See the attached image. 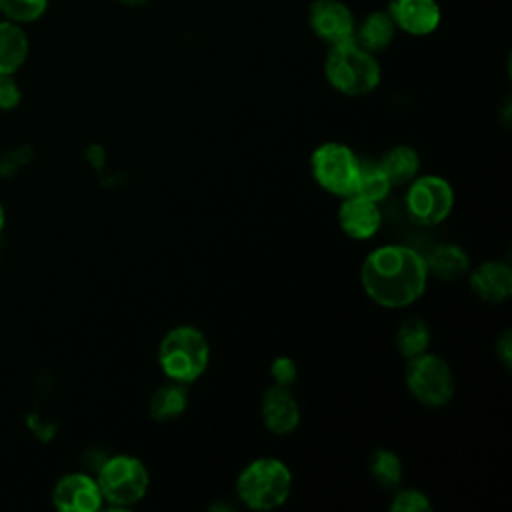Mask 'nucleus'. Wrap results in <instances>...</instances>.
<instances>
[{"label":"nucleus","mask_w":512,"mask_h":512,"mask_svg":"<svg viewBox=\"0 0 512 512\" xmlns=\"http://www.w3.org/2000/svg\"><path fill=\"white\" fill-rule=\"evenodd\" d=\"M426 260L404 244H384L366 254L360 266V284L366 296L390 310L414 304L428 284Z\"/></svg>","instance_id":"obj_1"},{"label":"nucleus","mask_w":512,"mask_h":512,"mask_svg":"<svg viewBox=\"0 0 512 512\" xmlns=\"http://www.w3.org/2000/svg\"><path fill=\"white\" fill-rule=\"evenodd\" d=\"M324 76L336 92L356 98L366 96L378 88L382 68L376 60V54L350 38L330 46L324 60Z\"/></svg>","instance_id":"obj_2"},{"label":"nucleus","mask_w":512,"mask_h":512,"mask_svg":"<svg viewBox=\"0 0 512 512\" xmlns=\"http://www.w3.org/2000/svg\"><path fill=\"white\" fill-rule=\"evenodd\" d=\"M158 364L164 376L172 382L192 384L210 364L208 338L190 324L170 328L158 346Z\"/></svg>","instance_id":"obj_3"},{"label":"nucleus","mask_w":512,"mask_h":512,"mask_svg":"<svg viewBox=\"0 0 512 512\" xmlns=\"http://www.w3.org/2000/svg\"><path fill=\"white\" fill-rule=\"evenodd\" d=\"M292 490L288 464L274 456H260L248 462L236 478V496L250 510L280 508Z\"/></svg>","instance_id":"obj_4"},{"label":"nucleus","mask_w":512,"mask_h":512,"mask_svg":"<svg viewBox=\"0 0 512 512\" xmlns=\"http://www.w3.org/2000/svg\"><path fill=\"white\" fill-rule=\"evenodd\" d=\"M96 482L106 504L114 508H128L146 496L150 474L140 458L116 454L100 464Z\"/></svg>","instance_id":"obj_5"},{"label":"nucleus","mask_w":512,"mask_h":512,"mask_svg":"<svg viewBox=\"0 0 512 512\" xmlns=\"http://www.w3.org/2000/svg\"><path fill=\"white\" fill-rule=\"evenodd\" d=\"M404 382L412 398L428 408L446 406L456 390L450 364L428 350L406 360Z\"/></svg>","instance_id":"obj_6"},{"label":"nucleus","mask_w":512,"mask_h":512,"mask_svg":"<svg viewBox=\"0 0 512 512\" xmlns=\"http://www.w3.org/2000/svg\"><path fill=\"white\" fill-rule=\"evenodd\" d=\"M360 158L342 142H324L310 156V172L316 184L332 196L352 194Z\"/></svg>","instance_id":"obj_7"},{"label":"nucleus","mask_w":512,"mask_h":512,"mask_svg":"<svg viewBox=\"0 0 512 512\" xmlns=\"http://www.w3.org/2000/svg\"><path fill=\"white\" fill-rule=\"evenodd\" d=\"M410 218L424 226H434L446 220L454 208L452 184L436 174L416 176L404 196Z\"/></svg>","instance_id":"obj_8"},{"label":"nucleus","mask_w":512,"mask_h":512,"mask_svg":"<svg viewBox=\"0 0 512 512\" xmlns=\"http://www.w3.org/2000/svg\"><path fill=\"white\" fill-rule=\"evenodd\" d=\"M308 26L318 40L334 46L354 38L356 18L342 0H312L308 6Z\"/></svg>","instance_id":"obj_9"},{"label":"nucleus","mask_w":512,"mask_h":512,"mask_svg":"<svg viewBox=\"0 0 512 512\" xmlns=\"http://www.w3.org/2000/svg\"><path fill=\"white\" fill-rule=\"evenodd\" d=\"M52 504L60 512H96L104 506L102 492L94 476L68 472L52 488Z\"/></svg>","instance_id":"obj_10"},{"label":"nucleus","mask_w":512,"mask_h":512,"mask_svg":"<svg viewBox=\"0 0 512 512\" xmlns=\"http://www.w3.org/2000/svg\"><path fill=\"white\" fill-rule=\"evenodd\" d=\"M388 14L408 36H430L442 22V10L436 0H390Z\"/></svg>","instance_id":"obj_11"},{"label":"nucleus","mask_w":512,"mask_h":512,"mask_svg":"<svg viewBox=\"0 0 512 512\" xmlns=\"http://www.w3.org/2000/svg\"><path fill=\"white\" fill-rule=\"evenodd\" d=\"M260 416L268 432L288 436L300 424V406L290 388L272 384L260 400Z\"/></svg>","instance_id":"obj_12"},{"label":"nucleus","mask_w":512,"mask_h":512,"mask_svg":"<svg viewBox=\"0 0 512 512\" xmlns=\"http://www.w3.org/2000/svg\"><path fill=\"white\" fill-rule=\"evenodd\" d=\"M338 224L348 238L368 240L380 230V206L378 202H372L368 198L348 194L342 198V204L338 208Z\"/></svg>","instance_id":"obj_13"},{"label":"nucleus","mask_w":512,"mask_h":512,"mask_svg":"<svg viewBox=\"0 0 512 512\" xmlns=\"http://www.w3.org/2000/svg\"><path fill=\"white\" fill-rule=\"evenodd\" d=\"M470 290L488 304H500L512 294V270L506 262L486 260L468 270Z\"/></svg>","instance_id":"obj_14"},{"label":"nucleus","mask_w":512,"mask_h":512,"mask_svg":"<svg viewBox=\"0 0 512 512\" xmlns=\"http://www.w3.org/2000/svg\"><path fill=\"white\" fill-rule=\"evenodd\" d=\"M30 40L22 24L0 20V74H16L28 60Z\"/></svg>","instance_id":"obj_15"},{"label":"nucleus","mask_w":512,"mask_h":512,"mask_svg":"<svg viewBox=\"0 0 512 512\" xmlns=\"http://www.w3.org/2000/svg\"><path fill=\"white\" fill-rule=\"evenodd\" d=\"M396 36V26L388 14V10H374L362 18L360 24H356L354 40L370 50L372 54L386 50Z\"/></svg>","instance_id":"obj_16"},{"label":"nucleus","mask_w":512,"mask_h":512,"mask_svg":"<svg viewBox=\"0 0 512 512\" xmlns=\"http://www.w3.org/2000/svg\"><path fill=\"white\" fill-rule=\"evenodd\" d=\"M426 260V268L428 274H432L438 280H458L462 276L468 274L470 270V258L468 254L456 246V244H438L432 248V252L428 256H424Z\"/></svg>","instance_id":"obj_17"},{"label":"nucleus","mask_w":512,"mask_h":512,"mask_svg":"<svg viewBox=\"0 0 512 512\" xmlns=\"http://www.w3.org/2000/svg\"><path fill=\"white\" fill-rule=\"evenodd\" d=\"M186 406H188L186 384L172 382V380L158 386L148 400V412L156 422H172L180 418Z\"/></svg>","instance_id":"obj_18"},{"label":"nucleus","mask_w":512,"mask_h":512,"mask_svg":"<svg viewBox=\"0 0 512 512\" xmlns=\"http://www.w3.org/2000/svg\"><path fill=\"white\" fill-rule=\"evenodd\" d=\"M380 166L386 172L392 186L410 184L420 170V156L408 144H396L384 152L380 158Z\"/></svg>","instance_id":"obj_19"},{"label":"nucleus","mask_w":512,"mask_h":512,"mask_svg":"<svg viewBox=\"0 0 512 512\" xmlns=\"http://www.w3.org/2000/svg\"><path fill=\"white\" fill-rule=\"evenodd\" d=\"M392 188L394 186L388 180L386 172L382 170L380 162H374V160H360L358 162V172H356L352 194L368 198L372 202H380L390 194Z\"/></svg>","instance_id":"obj_20"},{"label":"nucleus","mask_w":512,"mask_h":512,"mask_svg":"<svg viewBox=\"0 0 512 512\" xmlns=\"http://www.w3.org/2000/svg\"><path fill=\"white\" fill-rule=\"evenodd\" d=\"M396 348L406 360L426 352L430 348V328H428V324L418 316L402 320L398 330H396Z\"/></svg>","instance_id":"obj_21"},{"label":"nucleus","mask_w":512,"mask_h":512,"mask_svg":"<svg viewBox=\"0 0 512 512\" xmlns=\"http://www.w3.org/2000/svg\"><path fill=\"white\" fill-rule=\"evenodd\" d=\"M368 472L382 488H396L402 480V460L388 448H376L368 458Z\"/></svg>","instance_id":"obj_22"},{"label":"nucleus","mask_w":512,"mask_h":512,"mask_svg":"<svg viewBox=\"0 0 512 512\" xmlns=\"http://www.w3.org/2000/svg\"><path fill=\"white\" fill-rule=\"evenodd\" d=\"M50 0H0V16L16 24H32L48 10Z\"/></svg>","instance_id":"obj_23"},{"label":"nucleus","mask_w":512,"mask_h":512,"mask_svg":"<svg viewBox=\"0 0 512 512\" xmlns=\"http://www.w3.org/2000/svg\"><path fill=\"white\" fill-rule=\"evenodd\" d=\"M34 158V150L28 144H18L0 152V178L8 180L18 176Z\"/></svg>","instance_id":"obj_24"},{"label":"nucleus","mask_w":512,"mask_h":512,"mask_svg":"<svg viewBox=\"0 0 512 512\" xmlns=\"http://www.w3.org/2000/svg\"><path fill=\"white\" fill-rule=\"evenodd\" d=\"M432 508L428 496L416 488H400L390 500L392 512H428Z\"/></svg>","instance_id":"obj_25"},{"label":"nucleus","mask_w":512,"mask_h":512,"mask_svg":"<svg viewBox=\"0 0 512 512\" xmlns=\"http://www.w3.org/2000/svg\"><path fill=\"white\" fill-rule=\"evenodd\" d=\"M22 102V88L16 74H0V112L16 110Z\"/></svg>","instance_id":"obj_26"},{"label":"nucleus","mask_w":512,"mask_h":512,"mask_svg":"<svg viewBox=\"0 0 512 512\" xmlns=\"http://www.w3.org/2000/svg\"><path fill=\"white\" fill-rule=\"evenodd\" d=\"M270 376L274 380V384L278 386H286L290 388L298 376V368H296V362L288 356H278L272 360L270 364Z\"/></svg>","instance_id":"obj_27"},{"label":"nucleus","mask_w":512,"mask_h":512,"mask_svg":"<svg viewBox=\"0 0 512 512\" xmlns=\"http://www.w3.org/2000/svg\"><path fill=\"white\" fill-rule=\"evenodd\" d=\"M496 356L498 360L504 364V368H510L512 362V338H510V330H506L498 340H496Z\"/></svg>","instance_id":"obj_28"},{"label":"nucleus","mask_w":512,"mask_h":512,"mask_svg":"<svg viewBox=\"0 0 512 512\" xmlns=\"http://www.w3.org/2000/svg\"><path fill=\"white\" fill-rule=\"evenodd\" d=\"M120 4H124V6H130V8H138V6H144V4H148L150 0H118Z\"/></svg>","instance_id":"obj_29"},{"label":"nucleus","mask_w":512,"mask_h":512,"mask_svg":"<svg viewBox=\"0 0 512 512\" xmlns=\"http://www.w3.org/2000/svg\"><path fill=\"white\" fill-rule=\"evenodd\" d=\"M4 230H6V208H4V204L0 200V236L4 234Z\"/></svg>","instance_id":"obj_30"},{"label":"nucleus","mask_w":512,"mask_h":512,"mask_svg":"<svg viewBox=\"0 0 512 512\" xmlns=\"http://www.w3.org/2000/svg\"><path fill=\"white\" fill-rule=\"evenodd\" d=\"M0 264H2V260H0Z\"/></svg>","instance_id":"obj_31"}]
</instances>
